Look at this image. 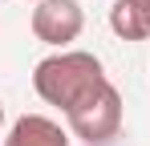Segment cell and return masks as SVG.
<instances>
[{
  "label": "cell",
  "mask_w": 150,
  "mask_h": 146,
  "mask_svg": "<svg viewBox=\"0 0 150 146\" xmlns=\"http://www.w3.org/2000/svg\"><path fill=\"white\" fill-rule=\"evenodd\" d=\"M110 77L101 69V61L93 53H81V49H61L45 57L37 69H33V89L41 101L57 106L61 114H69L73 106H81L89 94H98Z\"/></svg>",
  "instance_id": "obj_1"
},
{
  "label": "cell",
  "mask_w": 150,
  "mask_h": 146,
  "mask_svg": "<svg viewBox=\"0 0 150 146\" xmlns=\"http://www.w3.org/2000/svg\"><path fill=\"white\" fill-rule=\"evenodd\" d=\"M65 118H69V130H73L81 142H89V146L110 142L122 130V94L105 81L98 94H89L81 106H73Z\"/></svg>",
  "instance_id": "obj_2"
},
{
  "label": "cell",
  "mask_w": 150,
  "mask_h": 146,
  "mask_svg": "<svg viewBox=\"0 0 150 146\" xmlns=\"http://www.w3.org/2000/svg\"><path fill=\"white\" fill-rule=\"evenodd\" d=\"M81 28H85V12H81L77 0H37V8H33V33H37V41L65 49L69 41L81 37Z\"/></svg>",
  "instance_id": "obj_3"
},
{
  "label": "cell",
  "mask_w": 150,
  "mask_h": 146,
  "mask_svg": "<svg viewBox=\"0 0 150 146\" xmlns=\"http://www.w3.org/2000/svg\"><path fill=\"white\" fill-rule=\"evenodd\" d=\"M4 146H69V134L45 114H25L12 122Z\"/></svg>",
  "instance_id": "obj_4"
},
{
  "label": "cell",
  "mask_w": 150,
  "mask_h": 146,
  "mask_svg": "<svg viewBox=\"0 0 150 146\" xmlns=\"http://www.w3.org/2000/svg\"><path fill=\"white\" fill-rule=\"evenodd\" d=\"M110 28L122 41H146L150 37V0H114Z\"/></svg>",
  "instance_id": "obj_5"
},
{
  "label": "cell",
  "mask_w": 150,
  "mask_h": 146,
  "mask_svg": "<svg viewBox=\"0 0 150 146\" xmlns=\"http://www.w3.org/2000/svg\"><path fill=\"white\" fill-rule=\"evenodd\" d=\"M0 130H4V106H0Z\"/></svg>",
  "instance_id": "obj_6"
},
{
  "label": "cell",
  "mask_w": 150,
  "mask_h": 146,
  "mask_svg": "<svg viewBox=\"0 0 150 146\" xmlns=\"http://www.w3.org/2000/svg\"><path fill=\"white\" fill-rule=\"evenodd\" d=\"M33 4H37V0H33Z\"/></svg>",
  "instance_id": "obj_7"
}]
</instances>
